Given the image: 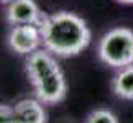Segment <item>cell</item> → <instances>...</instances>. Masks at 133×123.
Returning a JSON list of instances; mask_svg holds the SVG:
<instances>
[{
    "label": "cell",
    "instance_id": "obj_7",
    "mask_svg": "<svg viewBox=\"0 0 133 123\" xmlns=\"http://www.w3.org/2000/svg\"><path fill=\"white\" fill-rule=\"evenodd\" d=\"M112 92L123 100H133V66L117 69L112 79Z\"/></svg>",
    "mask_w": 133,
    "mask_h": 123
},
{
    "label": "cell",
    "instance_id": "obj_2",
    "mask_svg": "<svg viewBox=\"0 0 133 123\" xmlns=\"http://www.w3.org/2000/svg\"><path fill=\"white\" fill-rule=\"evenodd\" d=\"M25 72L33 87L35 97L44 105H56L68 95V82L59 63L44 48L31 53L25 59Z\"/></svg>",
    "mask_w": 133,
    "mask_h": 123
},
{
    "label": "cell",
    "instance_id": "obj_9",
    "mask_svg": "<svg viewBox=\"0 0 133 123\" xmlns=\"http://www.w3.org/2000/svg\"><path fill=\"white\" fill-rule=\"evenodd\" d=\"M0 123H15L13 105H7L0 102Z\"/></svg>",
    "mask_w": 133,
    "mask_h": 123
},
{
    "label": "cell",
    "instance_id": "obj_1",
    "mask_svg": "<svg viewBox=\"0 0 133 123\" xmlns=\"http://www.w3.org/2000/svg\"><path fill=\"white\" fill-rule=\"evenodd\" d=\"M43 48L56 58H74L89 46L90 28L77 13L59 10L46 15L41 23Z\"/></svg>",
    "mask_w": 133,
    "mask_h": 123
},
{
    "label": "cell",
    "instance_id": "obj_8",
    "mask_svg": "<svg viewBox=\"0 0 133 123\" xmlns=\"http://www.w3.org/2000/svg\"><path fill=\"white\" fill-rule=\"evenodd\" d=\"M84 123H118V118L114 112L107 108H95L85 117Z\"/></svg>",
    "mask_w": 133,
    "mask_h": 123
},
{
    "label": "cell",
    "instance_id": "obj_3",
    "mask_svg": "<svg viewBox=\"0 0 133 123\" xmlns=\"http://www.w3.org/2000/svg\"><path fill=\"white\" fill-rule=\"evenodd\" d=\"M99 59L114 69L133 66V30L115 26L100 38L97 46Z\"/></svg>",
    "mask_w": 133,
    "mask_h": 123
},
{
    "label": "cell",
    "instance_id": "obj_5",
    "mask_svg": "<svg viewBox=\"0 0 133 123\" xmlns=\"http://www.w3.org/2000/svg\"><path fill=\"white\" fill-rule=\"evenodd\" d=\"M46 15L35 0H13L5 8V20L10 26L17 25H36L41 26Z\"/></svg>",
    "mask_w": 133,
    "mask_h": 123
},
{
    "label": "cell",
    "instance_id": "obj_4",
    "mask_svg": "<svg viewBox=\"0 0 133 123\" xmlns=\"http://www.w3.org/2000/svg\"><path fill=\"white\" fill-rule=\"evenodd\" d=\"M43 44L41 30L36 25H17L8 30L7 46L18 56H30Z\"/></svg>",
    "mask_w": 133,
    "mask_h": 123
},
{
    "label": "cell",
    "instance_id": "obj_10",
    "mask_svg": "<svg viewBox=\"0 0 133 123\" xmlns=\"http://www.w3.org/2000/svg\"><path fill=\"white\" fill-rule=\"evenodd\" d=\"M120 3H125V5H133V0H117Z\"/></svg>",
    "mask_w": 133,
    "mask_h": 123
},
{
    "label": "cell",
    "instance_id": "obj_11",
    "mask_svg": "<svg viewBox=\"0 0 133 123\" xmlns=\"http://www.w3.org/2000/svg\"><path fill=\"white\" fill-rule=\"evenodd\" d=\"M10 2H13V0H0V3H10Z\"/></svg>",
    "mask_w": 133,
    "mask_h": 123
},
{
    "label": "cell",
    "instance_id": "obj_6",
    "mask_svg": "<svg viewBox=\"0 0 133 123\" xmlns=\"http://www.w3.org/2000/svg\"><path fill=\"white\" fill-rule=\"evenodd\" d=\"M15 123H48L44 104L35 99H22L13 105Z\"/></svg>",
    "mask_w": 133,
    "mask_h": 123
}]
</instances>
